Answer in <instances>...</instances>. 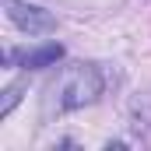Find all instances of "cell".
<instances>
[{"mask_svg": "<svg viewBox=\"0 0 151 151\" xmlns=\"http://www.w3.org/2000/svg\"><path fill=\"white\" fill-rule=\"evenodd\" d=\"M4 11H7V18H11L21 32H28V35H49V32H56V18H53L49 11H42L39 4L4 0Z\"/></svg>", "mask_w": 151, "mask_h": 151, "instance_id": "7a4b0ae2", "label": "cell"}, {"mask_svg": "<svg viewBox=\"0 0 151 151\" xmlns=\"http://www.w3.org/2000/svg\"><path fill=\"white\" fill-rule=\"evenodd\" d=\"M21 63L25 70H42V67H56L60 60H63V46L60 42H46V46H39V49H28V53H7L4 56V63Z\"/></svg>", "mask_w": 151, "mask_h": 151, "instance_id": "3957f363", "label": "cell"}, {"mask_svg": "<svg viewBox=\"0 0 151 151\" xmlns=\"http://www.w3.org/2000/svg\"><path fill=\"white\" fill-rule=\"evenodd\" d=\"M102 91H106V74L99 63H84V60L67 63L42 88V113L46 116L74 113L81 106H91Z\"/></svg>", "mask_w": 151, "mask_h": 151, "instance_id": "6da1fadb", "label": "cell"}, {"mask_svg": "<svg viewBox=\"0 0 151 151\" xmlns=\"http://www.w3.org/2000/svg\"><path fill=\"white\" fill-rule=\"evenodd\" d=\"M21 91H25L21 84H11V88L4 91V102H0V116H11V109H14V106L21 102Z\"/></svg>", "mask_w": 151, "mask_h": 151, "instance_id": "277c9868", "label": "cell"}]
</instances>
